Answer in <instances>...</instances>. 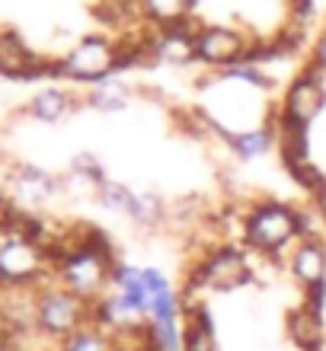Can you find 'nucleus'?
<instances>
[{
	"label": "nucleus",
	"mask_w": 326,
	"mask_h": 351,
	"mask_svg": "<svg viewBox=\"0 0 326 351\" xmlns=\"http://www.w3.org/2000/svg\"><path fill=\"white\" fill-rule=\"evenodd\" d=\"M45 250L29 240H7L0 246V281H29L42 268Z\"/></svg>",
	"instance_id": "0eeeda50"
},
{
	"label": "nucleus",
	"mask_w": 326,
	"mask_h": 351,
	"mask_svg": "<svg viewBox=\"0 0 326 351\" xmlns=\"http://www.w3.org/2000/svg\"><path fill=\"white\" fill-rule=\"evenodd\" d=\"M7 217H10V208H7V202L0 198V230H3V223H7Z\"/></svg>",
	"instance_id": "5701e85b"
},
{
	"label": "nucleus",
	"mask_w": 326,
	"mask_h": 351,
	"mask_svg": "<svg viewBox=\"0 0 326 351\" xmlns=\"http://www.w3.org/2000/svg\"><path fill=\"white\" fill-rule=\"evenodd\" d=\"M128 217L138 227H157L163 217H167V211H163V202H160L154 192H138L135 195V204H131V211H128Z\"/></svg>",
	"instance_id": "4468645a"
},
{
	"label": "nucleus",
	"mask_w": 326,
	"mask_h": 351,
	"mask_svg": "<svg viewBox=\"0 0 326 351\" xmlns=\"http://www.w3.org/2000/svg\"><path fill=\"white\" fill-rule=\"evenodd\" d=\"M71 173H80L86 176V179H93L96 185L106 182V167L100 163V160L93 157V154H77L74 160H71Z\"/></svg>",
	"instance_id": "a211bd4d"
},
{
	"label": "nucleus",
	"mask_w": 326,
	"mask_h": 351,
	"mask_svg": "<svg viewBox=\"0 0 326 351\" xmlns=\"http://www.w3.org/2000/svg\"><path fill=\"white\" fill-rule=\"evenodd\" d=\"M141 275H144V291H148V297H154V294H163V291H170V278L160 271L157 265H144L141 268Z\"/></svg>",
	"instance_id": "412c9836"
},
{
	"label": "nucleus",
	"mask_w": 326,
	"mask_h": 351,
	"mask_svg": "<svg viewBox=\"0 0 326 351\" xmlns=\"http://www.w3.org/2000/svg\"><path fill=\"white\" fill-rule=\"evenodd\" d=\"M135 195H138V192H131L128 185L109 182V179L96 185V198H100V204H103V208H109V211H119V214H128L131 211Z\"/></svg>",
	"instance_id": "2eb2a0df"
},
{
	"label": "nucleus",
	"mask_w": 326,
	"mask_h": 351,
	"mask_svg": "<svg viewBox=\"0 0 326 351\" xmlns=\"http://www.w3.org/2000/svg\"><path fill=\"white\" fill-rule=\"evenodd\" d=\"M304 310H310V313L323 316L326 313V281H317V285H307L304 287Z\"/></svg>",
	"instance_id": "aec40b11"
},
{
	"label": "nucleus",
	"mask_w": 326,
	"mask_h": 351,
	"mask_svg": "<svg viewBox=\"0 0 326 351\" xmlns=\"http://www.w3.org/2000/svg\"><path fill=\"white\" fill-rule=\"evenodd\" d=\"M323 109H326V64L310 61V64L291 80L288 90H285L279 112L285 119L310 128V121L317 119Z\"/></svg>",
	"instance_id": "7ed1b4c3"
},
{
	"label": "nucleus",
	"mask_w": 326,
	"mask_h": 351,
	"mask_svg": "<svg viewBox=\"0 0 326 351\" xmlns=\"http://www.w3.org/2000/svg\"><path fill=\"white\" fill-rule=\"evenodd\" d=\"M253 42L227 26H205L196 36V61H205V64L218 67V71L231 64H240V58L246 55V48Z\"/></svg>",
	"instance_id": "20e7f679"
},
{
	"label": "nucleus",
	"mask_w": 326,
	"mask_h": 351,
	"mask_svg": "<svg viewBox=\"0 0 326 351\" xmlns=\"http://www.w3.org/2000/svg\"><path fill=\"white\" fill-rule=\"evenodd\" d=\"M183 351H218L215 335L202 332L196 326H186V329H183Z\"/></svg>",
	"instance_id": "6ab92c4d"
},
{
	"label": "nucleus",
	"mask_w": 326,
	"mask_h": 351,
	"mask_svg": "<svg viewBox=\"0 0 326 351\" xmlns=\"http://www.w3.org/2000/svg\"><path fill=\"white\" fill-rule=\"evenodd\" d=\"M0 351H10V348H7V345H0Z\"/></svg>",
	"instance_id": "b1692460"
},
{
	"label": "nucleus",
	"mask_w": 326,
	"mask_h": 351,
	"mask_svg": "<svg viewBox=\"0 0 326 351\" xmlns=\"http://www.w3.org/2000/svg\"><path fill=\"white\" fill-rule=\"evenodd\" d=\"M65 351H112V345L100 329H77L65 339Z\"/></svg>",
	"instance_id": "f3484780"
},
{
	"label": "nucleus",
	"mask_w": 326,
	"mask_h": 351,
	"mask_svg": "<svg viewBox=\"0 0 326 351\" xmlns=\"http://www.w3.org/2000/svg\"><path fill=\"white\" fill-rule=\"evenodd\" d=\"M272 144H275V134L269 128H246V131H237L227 147L237 154L240 160H259L262 154H269Z\"/></svg>",
	"instance_id": "9b49d317"
},
{
	"label": "nucleus",
	"mask_w": 326,
	"mask_h": 351,
	"mask_svg": "<svg viewBox=\"0 0 326 351\" xmlns=\"http://www.w3.org/2000/svg\"><path fill=\"white\" fill-rule=\"evenodd\" d=\"M291 271L301 285H317L326 281V243L320 237L314 240H298V246L291 250Z\"/></svg>",
	"instance_id": "6e6552de"
},
{
	"label": "nucleus",
	"mask_w": 326,
	"mask_h": 351,
	"mask_svg": "<svg viewBox=\"0 0 326 351\" xmlns=\"http://www.w3.org/2000/svg\"><path fill=\"white\" fill-rule=\"evenodd\" d=\"M84 300L71 291H48L36 306L38 326L51 335H71L77 332V326L84 323Z\"/></svg>",
	"instance_id": "39448f33"
},
{
	"label": "nucleus",
	"mask_w": 326,
	"mask_h": 351,
	"mask_svg": "<svg viewBox=\"0 0 326 351\" xmlns=\"http://www.w3.org/2000/svg\"><path fill=\"white\" fill-rule=\"evenodd\" d=\"M314 61H320V64H326V32L320 36L317 42V51H314Z\"/></svg>",
	"instance_id": "4be33fe9"
},
{
	"label": "nucleus",
	"mask_w": 326,
	"mask_h": 351,
	"mask_svg": "<svg viewBox=\"0 0 326 351\" xmlns=\"http://www.w3.org/2000/svg\"><path fill=\"white\" fill-rule=\"evenodd\" d=\"M285 173H288L291 179H294V182L301 185V189H307L310 195L320 192V189L326 185V173L317 167V163H314V160H301V163H288V167H285Z\"/></svg>",
	"instance_id": "dca6fc26"
},
{
	"label": "nucleus",
	"mask_w": 326,
	"mask_h": 351,
	"mask_svg": "<svg viewBox=\"0 0 326 351\" xmlns=\"http://www.w3.org/2000/svg\"><path fill=\"white\" fill-rule=\"evenodd\" d=\"M243 237L250 240L253 250L262 256H285L288 250L298 246V227H294V211L285 204L262 202L253 204L243 214Z\"/></svg>",
	"instance_id": "f257e3e1"
},
{
	"label": "nucleus",
	"mask_w": 326,
	"mask_h": 351,
	"mask_svg": "<svg viewBox=\"0 0 326 351\" xmlns=\"http://www.w3.org/2000/svg\"><path fill=\"white\" fill-rule=\"evenodd\" d=\"M84 102L96 112H125L128 109V90L121 84H96L86 93Z\"/></svg>",
	"instance_id": "f8f14e48"
},
{
	"label": "nucleus",
	"mask_w": 326,
	"mask_h": 351,
	"mask_svg": "<svg viewBox=\"0 0 326 351\" xmlns=\"http://www.w3.org/2000/svg\"><path fill=\"white\" fill-rule=\"evenodd\" d=\"M16 185L19 192L29 195V198H36V202H42V198H51V195L58 192V179H51L48 173H42V169L36 167H23L16 173Z\"/></svg>",
	"instance_id": "ddd939ff"
},
{
	"label": "nucleus",
	"mask_w": 326,
	"mask_h": 351,
	"mask_svg": "<svg viewBox=\"0 0 326 351\" xmlns=\"http://www.w3.org/2000/svg\"><path fill=\"white\" fill-rule=\"evenodd\" d=\"M115 51H119V42L90 32L61 58V77H71L80 84L106 80L109 74H115Z\"/></svg>",
	"instance_id": "f03ea898"
},
{
	"label": "nucleus",
	"mask_w": 326,
	"mask_h": 351,
	"mask_svg": "<svg viewBox=\"0 0 326 351\" xmlns=\"http://www.w3.org/2000/svg\"><path fill=\"white\" fill-rule=\"evenodd\" d=\"M29 115L38 121H61L67 115V112H74V99H71V93L65 90H42L32 96V102H29Z\"/></svg>",
	"instance_id": "9d476101"
},
{
	"label": "nucleus",
	"mask_w": 326,
	"mask_h": 351,
	"mask_svg": "<svg viewBox=\"0 0 326 351\" xmlns=\"http://www.w3.org/2000/svg\"><path fill=\"white\" fill-rule=\"evenodd\" d=\"M61 278H65V285L71 294H77L80 300L84 297H96L100 291H103V285L109 281V271L112 265L106 259H100L96 252L84 250L77 252V256H71V259L61 262Z\"/></svg>",
	"instance_id": "423d86ee"
},
{
	"label": "nucleus",
	"mask_w": 326,
	"mask_h": 351,
	"mask_svg": "<svg viewBox=\"0 0 326 351\" xmlns=\"http://www.w3.org/2000/svg\"><path fill=\"white\" fill-rule=\"evenodd\" d=\"M288 332L291 339L301 345V351H323L326 339H323V316L310 313V310H294L288 316Z\"/></svg>",
	"instance_id": "1a4fd4ad"
}]
</instances>
